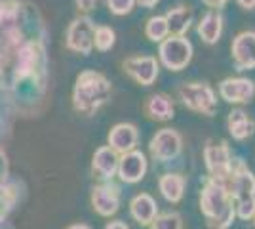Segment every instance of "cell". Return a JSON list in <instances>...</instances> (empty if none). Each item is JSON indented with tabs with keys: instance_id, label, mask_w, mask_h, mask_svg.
<instances>
[{
	"instance_id": "1",
	"label": "cell",
	"mask_w": 255,
	"mask_h": 229,
	"mask_svg": "<svg viewBox=\"0 0 255 229\" xmlns=\"http://www.w3.org/2000/svg\"><path fill=\"white\" fill-rule=\"evenodd\" d=\"M200 212L206 218L210 229H229L233 226L234 212L233 199L227 191V186L219 180L208 178L200 191Z\"/></svg>"
},
{
	"instance_id": "2",
	"label": "cell",
	"mask_w": 255,
	"mask_h": 229,
	"mask_svg": "<svg viewBox=\"0 0 255 229\" xmlns=\"http://www.w3.org/2000/svg\"><path fill=\"white\" fill-rule=\"evenodd\" d=\"M227 191L233 199L236 218L250 222L255 216V176L244 161L233 159V172L225 182Z\"/></svg>"
},
{
	"instance_id": "3",
	"label": "cell",
	"mask_w": 255,
	"mask_h": 229,
	"mask_svg": "<svg viewBox=\"0 0 255 229\" xmlns=\"http://www.w3.org/2000/svg\"><path fill=\"white\" fill-rule=\"evenodd\" d=\"M113 94V86L109 78L97 71H84L76 78L75 92H73V103L75 109L86 115L96 113L103 107Z\"/></svg>"
},
{
	"instance_id": "4",
	"label": "cell",
	"mask_w": 255,
	"mask_h": 229,
	"mask_svg": "<svg viewBox=\"0 0 255 229\" xmlns=\"http://www.w3.org/2000/svg\"><path fill=\"white\" fill-rule=\"evenodd\" d=\"M179 101L192 113L213 117L217 113V94L208 82H187L177 88Z\"/></svg>"
},
{
	"instance_id": "5",
	"label": "cell",
	"mask_w": 255,
	"mask_h": 229,
	"mask_svg": "<svg viewBox=\"0 0 255 229\" xmlns=\"http://www.w3.org/2000/svg\"><path fill=\"white\" fill-rule=\"evenodd\" d=\"M192 44L185 34H170L160 42V63L173 73H179L192 61Z\"/></svg>"
},
{
	"instance_id": "6",
	"label": "cell",
	"mask_w": 255,
	"mask_h": 229,
	"mask_svg": "<svg viewBox=\"0 0 255 229\" xmlns=\"http://www.w3.org/2000/svg\"><path fill=\"white\" fill-rule=\"evenodd\" d=\"M204 163L208 170V178L227 182L229 176L233 172V151L229 147V143L221 142H208L204 147Z\"/></svg>"
},
{
	"instance_id": "7",
	"label": "cell",
	"mask_w": 255,
	"mask_h": 229,
	"mask_svg": "<svg viewBox=\"0 0 255 229\" xmlns=\"http://www.w3.org/2000/svg\"><path fill=\"white\" fill-rule=\"evenodd\" d=\"M183 151V136L173 128H162L158 130L149 143L150 157L158 163H170L175 161Z\"/></svg>"
},
{
	"instance_id": "8",
	"label": "cell",
	"mask_w": 255,
	"mask_h": 229,
	"mask_svg": "<svg viewBox=\"0 0 255 229\" xmlns=\"http://www.w3.org/2000/svg\"><path fill=\"white\" fill-rule=\"evenodd\" d=\"M219 96L233 105L250 103L255 96V82L248 76H227L219 82Z\"/></svg>"
},
{
	"instance_id": "9",
	"label": "cell",
	"mask_w": 255,
	"mask_h": 229,
	"mask_svg": "<svg viewBox=\"0 0 255 229\" xmlns=\"http://www.w3.org/2000/svg\"><path fill=\"white\" fill-rule=\"evenodd\" d=\"M94 33H96L94 21L90 17H78L71 23L67 31V48L88 55L94 50Z\"/></svg>"
},
{
	"instance_id": "10",
	"label": "cell",
	"mask_w": 255,
	"mask_h": 229,
	"mask_svg": "<svg viewBox=\"0 0 255 229\" xmlns=\"http://www.w3.org/2000/svg\"><path fill=\"white\" fill-rule=\"evenodd\" d=\"M124 71L141 86H150L156 82L160 63L152 55H133L124 61Z\"/></svg>"
},
{
	"instance_id": "11",
	"label": "cell",
	"mask_w": 255,
	"mask_h": 229,
	"mask_svg": "<svg viewBox=\"0 0 255 229\" xmlns=\"http://www.w3.org/2000/svg\"><path fill=\"white\" fill-rule=\"evenodd\" d=\"M231 55L238 71L255 69V31H242L236 34L231 44Z\"/></svg>"
},
{
	"instance_id": "12",
	"label": "cell",
	"mask_w": 255,
	"mask_h": 229,
	"mask_svg": "<svg viewBox=\"0 0 255 229\" xmlns=\"http://www.w3.org/2000/svg\"><path fill=\"white\" fill-rule=\"evenodd\" d=\"M92 207L99 216H113L120 208V187L113 182H105L92 189Z\"/></svg>"
},
{
	"instance_id": "13",
	"label": "cell",
	"mask_w": 255,
	"mask_h": 229,
	"mask_svg": "<svg viewBox=\"0 0 255 229\" xmlns=\"http://www.w3.org/2000/svg\"><path fill=\"white\" fill-rule=\"evenodd\" d=\"M117 172L120 176V180L126 182V184H137V182H141L145 178V174H147V157H145V153L137 151V149L124 153L118 159Z\"/></svg>"
},
{
	"instance_id": "14",
	"label": "cell",
	"mask_w": 255,
	"mask_h": 229,
	"mask_svg": "<svg viewBox=\"0 0 255 229\" xmlns=\"http://www.w3.org/2000/svg\"><path fill=\"white\" fill-rule=\"evenodd\" d=\"M137 142H139V132L129 122H120L117 126H113L111 132H109V147L115 149L118 155L133 151Z\"/></svg>"
},
{
	"instance_id": "15",
	"label": "cell",
	"mask_w": 255,
	"mask_h": 229,
	"mask_svg": "<svg viewBox=\"0 0 255 229\" xmlns=\"http://www.w3.org/2000/svg\"><path fill=\"white\" fill-rule=\"evenodd\" d=\"M143 111L150 120L168 122L175 117V103L168 94H150L143 103Z\"/></svg>"
},
{
	"instance_id": "16",
	"label": "cell",
	"mask_w": 255,
	"mask_h": 229,
	"mask_svg": "<svg viewBox=\"0 0 255 229\" xmlns=\"http://www.w3.org/2000/svg\"><path fill=\"white\" fill-rule=\"evenodd\" d=\"M129 212H131V218L135 220L139 226L149 228L150 224H152V220L156 218V214H158V205H156V201H154L152 195L139 193V195L131 199Z\"/></svg>"
},
{
	"instance_id": "17",
	"label": "cell",
	"mask_w": 255,
	"mask_h": 229,
	"mask_svg": "<svg viewBox=\"0 0 255 229\" xmlns=\"http://www.w3.org/2000/svg\"><path fill=\"white\" fill-rule=\"evenodd\" d=\"M223 25L225 19L221 11L217 10H208L202 15V19L196 25V33L206 44H217L221 34H223Z\"/></svg>"
},
{
	"instance_id": "18",
	"label": "cell",
	"mask_w": 255,
	"mask_h": 229,
	"mask_svg": "<svg viewBox=\"0 0 255 229\" xmlns=\"http://www.w3.org/2000/svg\"><path fill=\"white\" fill-rule=\"evenodd\" d=\"M227 130L236 142H244L255 134V120L244 109H233L227 115Z\"/></svg>"
},
{
	"instance_id": "19",
	"label": "cell",
	"mask_w": 255,
	"mask_h": 229,
	"mask_svg": "<svg viewBox=\"0 0 255 229\" xmlns=\"http://www.w3.org/2000/svg\"><path fill=\"white\" fill-rule=\"evenodd\" d=\"M118 153L111 149L109 145L99 147L92 161V170L99 180H111L118 170Z\"/></svg>"
},
{
	"instance_id": "20",
	"label": "cell",
	"mask_w": 255,
	"mask_h": 229,
	"mask_svg": "<svg viewBox=\"0 0 255 229\" xmlns=\"http://www.w3.org/2000/svg\"><path fill=\"white\" fill-rule=\"evenodd\" d=\"M185 187H187V178L177 172H168L158 178V191L168 203L177 205L183 195H185Z\"/></svg>"
},
{
	"instance_id": "21",
	"label": "cell",
	"mask_w": 255,
	"mask_h": 229,
	"mask_svg": "<svg viewBox=\"0 0 255 229\" xmlns=\"http://www.w3.org/2000/svg\"><path fill=\"white\" fill-rule=\"evenodd\" d=\"M164 17L170 27V34H187L194 23V10L191 6L179 4L175 8H170Z\"/></svg>"
},
{
	"instance_id": "22",
	"label": "cell",
	"mask_w": 255,
	"mask_h": 229,
	"mask_svg": "<svg viewBox=\"0 0 255 229\" xmlns=\"http://www.w3.org/2000/svg\"><path fill=\"white\" fill-rule=\"evenodd\" d=\"M145 34L150 42H162L164 38L170 36V27H168V21L164 15H152L147 19V25H145Z\"/></svg>"
},
{
	"instance_id": "23",
	"label": "cell",
	"mask_w": 255,
	"mask_h": 229,
	"mask_svg": "<svg viewBox=\"0 0 255 229\" xmlns=\"http://www.w3.org/2000/svg\"><path fill=\"white\" fill-rule=\"evenodd\" d=\"M150 229H183V218L179 212L170 210V212H162L156 214V218L152 220L149 226Z\"/></svg>"
},
{
	"instance_id": "24",
	"label": "cell",
	"mask_w": 255,
	"mask_h": 229,
	"mask_svg": "<svg viewBox=\"0 0 255 229\" xmlns=\"http://www.w3.org/2000/svg\"><path fill=\"white\" fill-rule=\"evenodd\" d=\"M115 40H117V34L111 27L107 25H101V27H96V33H94V46H96L99 52H109L113 46H115Z\"/></svg>"
},
{
	"instance_id": "25",
	"label": "cell",
	"mask_w": 255,
	"mask_h": 229,
	"mask_svg": "<svg viewBox=\"0 0 255 229\" xmlns=\"http://www.w3.org/2000/svg\"><path fill=\"white\" fill-rule=\"evenodd\" d=\"M135 0H107L109 10L113 11L115 15H128L129 11L135 8Z\"/></svg>"
},
{
	"instance_id": "26",
	"label": "cell",
	"mask_w": 255,
	"mask_h": 229,
	"mask_svg": "<svg viewBox=\"0 0 255 229\" xmlns=\"http://www.w3.org/2000/svg\"><path fill=\"white\" fill-rule=\"evenodd\" d=\"M204 4L210 8V10H221V8H225V4L229 2V0H202Z\"/></svg>"
},
{
	"instance_id": "27",
	"label": "cell",
	"mask_w": 255,
	"mask_h": 229,
	"mask_svg": "<svg viewBox=\"0 0 255 229\" xmlns=\"http://www.w3.org/2000/svg\"><path fill=\"white\" fill-rule=\"evenodd\" d=\"M96 2H97V0H76V6H78V10L90 11V10H94Z\"/></svg>"
},
{
	"instance_id": "28",
	"label": "cell",
	"mask_w": 255,
	"mask_h": 229,
	"mask_svg": "<svg viewBox=\"0 0 255 229\" xmlns=\"http://www.w3.org/2000/svg\"><path fill=\"white\" fill-rule=\"evenodd\" d=\"M105 229H129V228H128L122 220H115V222H109L105 226Z\"/></svg>"
},
{
	"instance_id": "29",
	"label": "cell",
	"mask_w": 255,
	"mask_h": 229,
	"mask_svg": "<svg viewBox=\"0 0 255 229\" xmlns=\"http://www.w3.org/2000/svg\"><path fill=\"white\" fill-rule=\"evenodd\" d=\"M240 4V8L244 10H255V0H236Z\"/></svg>"
},
{
	"instance_id": "30",
	"label": "cell",
	"mask_w": 255,
	"mask_h": 229,
	"mask_svg": "<svg viewBox=\"0 0 255 229\" xmlns=\"http://www.w3.org/2000/svg\"><path fill=\"white\" fill-rule=\"evenodd\" d=\"M135 2H137L139 6H143V8H154L160 0H135Z\"/></svg>"
},
{
	"instance_id": "31",
	"label": "cell",
	"mask_w": 255,
	"mask_h": 229,
	"mask_svg": "<svg viewBox=\"0 0 255 229\" xmlns=\"http://www.w3.org/2000/svg\"><path fill=\"white\" fill-rule=\"evenodd\" d=\"M2 178H6V159L0 153V182H2Z\"/></svg>"
},
{
	"instance_id": "32",
	"label": "cell",
	"mask_w": 255,
	"mask_h": 229,
	"mask_svg": "<svg viewBox=\"0 0 255 229\" xmlns=\"http://www.w3.org/2000/svg\"><path fill=\"white\" fill-rule=\"evenodd\" d=\"M69 229H90V228L84 226V224H78V226H73V228H69Z\"/></svg>"
},
{
	"instance_id": "33",
	"label": "cell",
	"mask_w": 255,
	"mask_h": 229,
	"mask_svg": "<svg viewBox=\"0 0 255 229\" xmlns=\"http://www.w3.org/2000/svg\"><path fill=\"white\" fill-rule=\"evenodd\" d=\"M254 224H255V216H254Z\"/></svg>"
}]
</instances>
